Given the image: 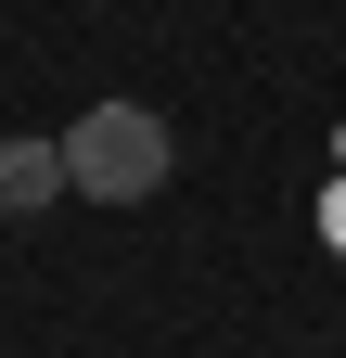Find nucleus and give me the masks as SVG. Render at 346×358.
I'll return each mask as SVG.
<instances>
[{"mask_svg":"<svg viewBox=\"0 0 346 358\" xmlns=\"http://www.w3.org/2000/svg\"><path fill=\"white\" fill-rule=\"evenodd\" d=\"M52 192H77V179H64V141H0V217H39Z\"/></svg>","mask_w":346,"mask_h":358,"instance_id":"nucleus-2","label":"nucleus"},{"mask_svg":"<svg viewBox=\"0 0 346 358\" xmlns=\"http://www.w3.org/2000/svg\"><path fill=\"white\" fill-rule=\"evenodd\" d=\"M321 231H333V243H346V192H333V205H321Z\"/></svg>","mask_w":346,"mask_h":358,"instance_id":"nucleus-3","label":"nucleus"},{"mask_svg":"<svg viewBox=\"0 0 346 358\" xmlns=\"http://www.w3.org/2000/svg\"><path fill=\"white\" fill-rule=\"evenodd\" d=\"M64 179L90 205H141L154 179H167V115L154 103H90V115L64 128Z\"/></svg>","mask_w":346,"mask_h":358,"instance_id":"nucleus-1","label":"nucleus"}]
</instances>
